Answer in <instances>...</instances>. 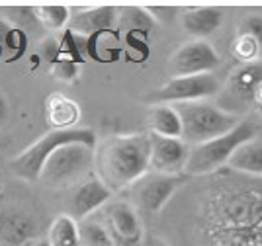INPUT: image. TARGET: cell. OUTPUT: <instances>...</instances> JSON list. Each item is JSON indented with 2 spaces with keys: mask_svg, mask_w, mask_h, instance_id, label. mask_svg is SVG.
Listing matches in <instances>:
<instances>
[{
  "mask_svg": "<svg viewBox=\"0 0 262 246\" xmlns=\"http://www.w3.org/2000/svg\"><path fill=\"white\" fill-rule=\"evenodd\" d=\"M204 178L192 204L196 246H262V178L231 168Z\"/></svg>",
  "mask_w": 262,
  "mask_h": 246,
  "instance_id": "obj_1",
  "label": "cell"
},
{
  "mask_svg": "<svg viewBox=\"0 0 262 246\" xmlns=\"http://www.w3.org/2000/svg\"><path fill=\"white\" fill-rule=\"evenodd\" d=\"M98 178L112 192L123 190L141 180L151 168V137L121 135L104 145L96 156Z\"/></svg>",
  "mask_w": 262,
  "mask_h": 246,
  "instance_id": "obj_2",
  "label": "cell"
},
{
  "mask_svg": "<svg viewBox=\"0 0 262 246\" xmlns=\"http://www.w3.org/2000/svg\"><path fill=\"white\" fill-rule=\"evenodd\" d=\"M86 145L90 149H96V133L88 127H75V129H51L47 131L39 141H35L10 161V170L16 178H22L26 182H37L41 170H43L47 159L57 149L65 145Z\"/></svg>",
  "mask_w": 262,
  "mask_h": 246,
  "instance_id": "obj_3",
  "label": "cell"
},
{
  "mask_svg": "<svg viewBox=\"0 0 262 246\" xmlns=\"http://www.w3.org/2000/svg\"><path fill=\"white\" fill-rule=\"evenodd\" d=\"M256 133H258L256 123L241 121L229 133L192 147L184 174L194 178V176H211L215 172L223 170V166L229 164L231 156L237 152V149L254 139Z\"/></svg>",
  "mask_w": 262,
  "mask_h": 246,
  "instance_id": "obj_4",
  "label": "cell"
},
{
  "mask_svg": "<svg viewBox=\"0 0 262 246\" xmlns=\"http://www.w3.org/2000/svg\"><path fill=\"white\" fill-rule=\"evenodd\" d=\"M174 107L182 119V139L194 147L229 133L241 123L237 116H231L206 100L174 104Z\"/></svg>",
  "mask_w": 262,
  "mask_h": 246,
  "instance_id": "obj_5",
  "label": "cell"
},
{
  "mask_svg": "<svg viewBox=\"0 0 262 246\" xmlns=\"http://www.w3.org/2000/svg\"><path fill=\"white\" fill-rule=\"evenodd\" d=\"M94 162H96L94 149L80 145V143L65 145L47 159L41 176H39V182H43L49 188L71 186L78 182L80 178H84L92 170Z\"/></svg>",
  "mask_w": 262,
  "mask_h": 246,
  "instance_id": "obj_6",
  "label": "cell"
},
{
  "mask_svg": "<svg viewBox=\"0 0 262 246\" xmlns=\"http://www.w3.org/2000/svg\"><path fill=\"white\" fill-rule=\"evenodd\" d=\"M262 86V61L239 64L229 75L225 86H221L217 107L231 116H239L254 107L256 92Z\"/></svg>",
  "mask_w": 262,
  "mask_h": 246,
  "instance_id": "obj_7",
  "label": "cell"
},
{
  "mask_svg": "<svg viewBox=\"0 0 262 246\" xmlns=\"http://www.w3.org/2000/svg\"><path fill=\"white\" fill-rule=\"evenodd\" d=\"M190 182V176L180 174V176H168V174H157V172H147L141 180L131 186V195L135 202V209L143 215L161 213L164 205L174 197L180 188H184Z\"/></svg>",
  "mask_w": 262,
  "mask_h": 246,
  "instance_id": "obj_8",
  "label": "cell"
},
{
  "mask_svg": "<svg viewBox=\"0 0 262 246\" xmlns=\"http://www.w3.org/2000/svg\"><path fill=\"white\" fill-rule=\"evenodd\" d=\"M221 92V82L213 73L192 76H174L166 84L157 88L153 94L147 96V102L159 104H186V102H204Z\"/></svg>",
  "mask_w": 262,
  "mask_h": 246,
  "instance_id": "obj_9",
  "label": "cell"
},
{
  "mask_svg": "<svg viewBox=\"0 0 262 246\" xmlns=\"http://www.w3.org/2000/svg\"><path fill=\"white\" fill-rule=\"evenodd\" d=\"M221 59L217 51L206 39H194L184 43L170 59V66L174 76H192V75H208L215 71Z\"/></svg>",
  "mask_w": 262,
  "mask_h": 246,
  "instance_id": "obj_10",
  "label": "cell"
},
{
  "mask_svg": "<svg viewBox=\"0 0 262 246\" xmlns=\"http://www.w3.org/2000/svg\"><path fill=\"white\" fill-rule=\"evenodd\" d=\"M149 137H151V170L168 176L184 174L192 150L190 145L184 139L161 137L155 133H149Z\"/></svg>",
  "mask_w": 262,
  "mask_h": 246,
  "instance_id": "obj_11",
  "label": "cell"
},
{
  "mask_svg": "<svg viewBox=\"0 0 262 246\" xmlns=\"http://www.w3.org/2000/svg\"><path fill=\"white\" fill-rule=\"evenodd\" d=\"M106 227L118 246H135L143 240L139 211L127 202H116L106 209Z\"/></svg>",
  "mask_w": 262,
  "mask_h": 246,
  "instance_id": "obj_12",
  "label": "cell"
},
{
  "mask_svg": "<svg viewBox=\"0 0 262 246\" xmlns=\"http://www.w3.org/2000/svg\"><path fill=\"white\" fill-rule=\"evenodd\" d=\"M39 225L35 217L18 207L0 211V242L4 246H28L37 240Z\"/></svg>",
  "mask_w": 262,
  "mask_h": 246,
  "instance_id": "obj_13",
  "label": "cell"
},
{
  "mask_svg": "<svg viewBox=\"0 0 262 246\" xmlns=\"http://www.w3.org/2000/svg\"><path fill=\"white\" fill-rule=\"evenodd\" d=\"M112 190L100 178H88L84 182L77 186L71 197V211L75 219H86L90 213H94L104 204H108L112 197Z\"/></svg>",
  "mask_w": 262,
  "mask_h": 246,
  "instance_id": "obj_14",
  "label": "cell"
},
{
  "mask_svg": "<svg viewBox=\"0 0 262 246\" xmlns=\"http://www.w3.org/2000/svg\"><path fill=\"white\" fill-rule=\"evenodd\" d=\"M118 8H92V10L77 12L69 20V30L77 35H94V33L106 32L114 24H118Z\"/></svg>",
  "mask_w": 262,
  "mask_h": 246,
  "instance_id": "obj_15",
  "label": "cell"
},
{
  "mask_svg": "<svg viewBox=\"0 0 262 246\" xmlns=\"http://www.w3.org/2000/svg\"><path fill=\"white\" fill-rule=\"evenodd\" d=\"M182 28L186 33H190L196 39H206L211 33L219 30L223 24V10L221 8H192L180 16Z\"/></svg>",
  "mask_w": 262,
  "mask_h": 246,
  "instance_id": "obj_16",
  "label": "cell"
},
{
  "mask_svg": "<svg viewBox=\"0 0 262 246\" xmlns=\"http://www.w3.org/2000/svg\"><path fill=\"white\" fill-rule=\"evenodd\" d=\"M149 127L151 133L161 137H172L182 139V119L178 116L174 106L170 104H159L149 111Z\"/></svg>",
  "mask_w": 262,
  "mask_h": 246,
  "instance_id": "obj_17",
  "label": "cell"
},
{
  "mask_svg": "<svg viewBox=\"0 0 262 246\" xmlns=\"http://www.w3.org/2000/svg\"><path fill=\"white\" fill-rule=\"evenodd\" d=\"M227 168L247 176L262 178V141L252 139L237 149V152L231 156Z\"/></svg>",
  "mask_w": 262,
  "mask_h": 246,
  "instance_id": "obj_18",
  "label": "cell"
},
{
  "mask_svg": "<svg viewBox=\"0 0 262 246\" xmlns=\"http://www.w3.org/2000/svg\"><path fill=\"white\" fill-rule=\"evenodd\" d=\"M78 118L80 107L77 102L59 94L47 98V123H51L53 129H75Z\"/></svg>",
  "mask_w": 262,
  "mask_h": 246,
  "instance_id": "obj_19",
  "label": "cell"
},
{
  "mask_svg": "<svg viewBox=\"0 0 262 246\" xmlns=\"http://www.w3.org/2000/svg\"><path fill=\"white\" fill-rule=\"evenodd\" d=\"M47 240L51 246H80V227L77 219L71 215H59L49 227Z\"/></svg>",
  "mask_w": 262,
  "mask_h": 246,
  "instance_id": "obj_20",
  "label": "cell"
},
{
  "mask_svg": "<svg viewBox=\"0 0 262 246\" xmlns=\"http://www.w3.org/2000/svg\"><path fill=\"white\" fill-rule=\"evenodd\" d=\"M118 26H120L123 32L127 33H151L157 26L155 18L149 14V10L145 8H135V6H127V8H121L118 12Z\"/></svg>",
  "mask_w": 262,
  "mask_h": 246,
  "instance_id": "obj_21",
  "label": "cell"
},
{
  "mask_svg": "<svg viewBox=\"0 0 262 246\" xmlns=\"http://www.w3.org/2000/svg\"><path fill=\"white\" fill-rule=\"evenodd\" d=\"M80 242L82 246H118L108 227L94 219H84L80 223Z\"/></svg>",
  "mask_w": 262,
  "mask_h": 246,
  "instance_id": "obj_22",
  "label": "cell"
},
{
  "mask_svg": "<svg viewBox=\"0 0 262 246\" xmlns=\"http://www.w3.org/2000/svg\"><path fill=\"white\" fill-rule=\"evenodd\" d=\"M35 14H37V21H41L45 28H51V30H57L71 20L69 8L65 6H41V8H35Z\"/></svg>",
  "mask_w": 262,
  "mask_h": 246,
  "instance_id": "obj_23",
  "label": "cell"
},
{
  "mask_svg": "<svg viewBox=\"0 0 262 246\" xmlns=\"http://www.w3.org/2000/svg\"><path fill=\"white\" fill-rule=\"evenodd\" d=\"M239 35H247L252 41H256L262 47V16L260 14H251L239 26Z\"/></svg>",
  "mask_w": 262,
  "mask_h": 246,
  "instance_id": "obj_24",
  "label": "cell"
},
{
  "mask_svg": "<svg viewBox=\"0 0 262 246\" xmlns=\"http://www.w3.org/2000/svg\"><path fill=\"white\" fill-rule=\"evenodd\" d=\"M147 10H149V14L155 18V21L170 24V21H174L176 10H178V8H168V6H149Z\"/></svg>",
  "mask_w": 262,
  "mask_h": 246,
  "instance_id": "obj_25",
  "label": "cell"
},
{
  "mask_svg": "<svg viewBox=\"0 0 262 246\" xmlns=\"http://www.w3.org/2000/svg\"><path fill=\"white\" fill-rule=\"evenodd\" d=\"M75 75H77V64H75V63L65 61V63L57 64V76H59V78H65V80H69V78H73Z\"/></svg>",
  "mask_w": 262,
  "mask_h": 246,
  "instance_id": "obj_26",
  "label": "cell"
},
{
  "mask_svg": "<svg viewBox=\"0 0 262 246\" xmlns=\"http://www.w3.org/2000/svg\"><path fill=\"white\" fill-rule=\"evenodd\" d=\"M8 116H10V107H8V100L4 96V92L0 90V127L6 125L8 121Z\"/></svg>",
  "mask_w": 262,
  "mask_h": 246,
  "instance_id": "obj_27",
  "label": "cell"
},
{
  "mask_svg": "<svg viewBox=\"0 0 262 246\" xmlns=\"http://www.w3.org/2000/svg\"><path fill=\"white\" fill-rule=\"evenodd\" d=\"M143 246H170L164 238H161V236L157 235H147L145 236V242H143Z\"/></svg>",
  "mask_w": 262,
  "mask_h": 246,
  "instance_id": "obj_28",
  "label": "cell"
},
{
  "mask_svg": "<svg viewBox=\"0 0 262 246\" xmlns=\"http://www.w3.org/2000/svg\"><path fill=\"white\" fill-rule=\"evenodd\" d=\"M254 107L258 109V114L262 116V86L258 88V92H256V100H254Z\"/></svg>",
  "mask_w": 262,
  "mask_h": 246,
  "instance_id": "obj_29",
  "label": "cell"
},
{
  "mask_svg": "<svg viewBox=\"0 0 262 246\" xmlns=\"http://www.w3.org/2000/svg\"><path fill=\"white\" fill-rule=\"evenodd\" d=\"M28 246H51V242H49L47 238H37V240H33L32 244H28Z\"/></svg>",
  "mask_w": 262,
  "mask_h": 246,
  "instance_id": "obj_30",
  "label": "cell"
},
{
  "mask_svg": "<svg viewBox=\"0 0 262 246\" xmlns=\"http://www.w3.org/2000/svg\"><path fill=\"white\" fill-rule=\"evenodd\" d=\"M0 193H2V184H0Z\"/></svg>",
  "mask_w": 262,
  "mask_h": 246,
  "instance_id": "obj_31",
  "label": "cell"
},
{
  "mask_svg": "<svg viewBox=\"0 0 262 246\" xmlns=\"http://www.w3.org/2000/svg\"><path fill=\"white\" fill-rule=\"evenodd\" d=\"M0 184H2V174H0Z\"/></svg>",
  "mask_w": 262,
  "mask_h": 246,
  "instance_id": "obj_32",
  "label": "cell"
}]
</instances>
